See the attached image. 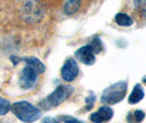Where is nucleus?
I'll use <instances>...</instances> for the list:
<instances>
[{
    "mask_svg": "<svg viewBox=\"0 0 146 123\" xmlns=\"http://www.w3.org/2000/svg\"><path fill=\"white\" fill-rule=\"evenodd\" d=\"M10 110L18 119L25 123L35 122L42 117V111L38 107L24 100L14 102L13 105H11Z\"/></svg>",
    "mask_w": 146,
    "mask_h": 123,
    "instance_id": "f257e3e1",
    "label": "nucleus"
},
{
    "mask_svg": "<svg viewBox=\"0 0 146 123\" xmlns=\"http://www.w3.org/2000/svg\"><path fill=\"white\" fill-rule=\"evenodd\" d=\"M73 93V87L68 85H59L52 93L39 102V107L44 110H50L66 101Z\"/></svg>",
    "mask_w": 146,
    "mask_h": 123,
    "instance_id": "f03ea898",
    "label": "nucleus"
},
{
    "mask_svg": "<svg viewBox=\"0 0 146 123\" xmlns=\"http://www.w3.org/2000/svg\"><path fill=\"white\" fill-rule=\"evenodd\" d=\"M128 91V83L125 81H121L108 86L102 94L100 101L104 105H116L120 102L125 97Z\"/></svg>",
    "mask_w": 146,
    "mask_h": 123,
    "instance_id": "7ed1b4c3",
    "label": "nucleus"
},
{
    "mask_svg": "<svg viewBox=\"0 0 146 123\" xmlns=\"http://www.w3.org/2000/svg\"><path fill=\"white\" fill-rule=\"evenodd\" d=\"M37 77H38V73L30 65H26L20 73L19 84L23 89H32L36 85L37 80H38Z\"/></svg>",
    "mask_w": 146,
    "mask_h": 123,
    "instance_id": "20e7f679",
    "label": "nucleus"
},
{
    "mask_svg": "<svg viewBox=\"0 0 146 123\" xmlns=\"http://www.w3.org/2000/svg\"><path fill=\"white\" fill-rule=\"evenodd\" d=\"M80 69L74 59H68L61 68V77L66 82H72L79 75Z\"/></svg>",
    "mask_w": 146,
    "mask_h": 123,
    "instance_id": "39448f33",
    "label": "nucleus"
},
{
    "mask_svg": "<svg viewBox=\"0 0 146 123\" xmlns=\"http://www.w3.org/2000/svg\"><path fill=\"white\" fill-rule=\"evenodd\" d=\"M75 58L82 62L83 64L86 65H92L96 61V57H95V52L90 45L83 46L75 51Z\"/></svg>",
    "mask_w": 146,
    "mask_h": 123,
    "instance_id": "423d86ee",
    "label": "nucleus"
},
{
    "mask_svg": "<svg viewBox=\"0 0 146 123\" xmlns=\"http://www.w3.org/2000/svg\"><path fill=\"white\" fill-rule=\"evenodd\" d=\"M112 116H113V110L109 106H103L96 112L92 113L90 116V119L94 123H105L109 121Z\"/></svg>",
    "mask_w": 146,
    "mask_h": 123,
    "instance_id": "0eeeda50",
    "label": "nucleus"
},
{
    "mask_svg": "<svg viewBox=\"0 0 146 123\" xmlns=\"http://www.w3.org/2000/svg\"><path fill=\"white\" fill-rule=\"evenodd\" d=\"M144 91H143V88L141 86L140 84H136L135 86H134L133 91L131 93V95L129 96V104H131V105H135V104H137V102H140L142 99L144 98Z\"/></svg>",
    "mask_w": 146,
    "mask_h": 123,
    "instance_id": "6e6552de",
    "label": "nucleus"
},
{
    "mask_svg": "<svg viewBox=\"0 0 146 123\" xmlns=\"http://www.w3.org/2000/svg\"><path fill=\"white\" fill-rule=\"evenodd\" d=\"M23 60H24V62L27 64V65L32 67V68L34 69V70H35L38 74L44 73V72H45V70H46L45 64H44L43 62L40 61L39 59L35 58V57H29V58H24Z\"/></svg>",
    "mask_w": 146,
    "mask_h": 123,
    "instance_id": "1a4fd4ad",
    "label": "nucleus"
},
{
    "mask_svg": "<svg viewBox=\"0 0 146 123\" xmlns=\"http://www.w3.org/2000/svg\"><path fill=\"white\" fill-rule=\"evenodd\" d=\"M80 6H81V0H67L63 7V11L68 15H72L79 10Z\"/></svg>",
    "mask_w": 146,
    "mask_h": 123,
    "instance_id": "9d476101",
    "label": "nucleus"
},
{
    "mask_svg": "<svg viewBox=\"0 0 146 123\" xmlns=\"http://www.w3.org/2000/svg\"><path fill=\"white\" fill-rule=\"evenodd\" d=\"M115 22L120 26H131L133 24V20L125 13H118L115 17Z\"/></svg>",
    "mask_w": 146,
    "mask_h": 123,
    "instance_id": "9b49d317",
    "label": "nucleus"
},
{
    "mask_svg": "<svg viewBox=\"0 0 146 123\" xmlns=\"http://www.w3.org/2000/svg\"><path fill=\"white\" fill-rule=\"evenodd\" d=\"M145 118V112L142 110H135L133 112H130L127 117L128 122L130 123H141L143 119Z\"/></svg>",
    "mask_w": 146,
    "mask_h": 123,
    "instance_id": "f8f14e48",
    "label": "nucleus"
},
{
    "mask_svg": "<svg viewBox=\"0 0 146 123\" xmlns=\"http://www.w3.org/2000/svg\"><path fill=\"white\" fill-rule=\"evenodd\" d=\"M11 108V104L8 99L0 97V116H6Z\"/></svg>",
    "mask_w": 146,
    "mask_h": 123,
    "instance_id": "ddd939ff",
    "label": "nucleus"
},
{
    "mask_svg": "<svg viewBox=\"0 0 146 123\" xmlns=\"http://www.w3.org/2000/svg\"><path fill=\"white\" fill-rule=\"evenodd\" d=\"M90 46L93 48L94 52H95V55H96V54H98L99 51H102V49H103L102 42H100V39H99L98 37H95V38L92 40L91 43H90Z\"/></svg>",
    "mask_w": 146,
    "mask_h": 123,
    "instance_id": "4468645a",
    "label": "nucleus"
},
{
    "mask_svg": "<svg viewBox=\"0 0 146 123\" xmlns=\"http://www.w3.org/2000/svg\"><path fill=\"white\" fill-rule=\"evenodd\" d=\"M60 119L62 120V122L63 123H83L82 121H80L79 119L70 117V116H62Z\"/></svg>",
    "mask_w": 146,
    "mask_h": 123,
    "instance_id": "2eb2a0df",
    "label": "nucleus"
},
{
    "mask_svg": "<svg viewBox=\"0 0 146 123\" xmlns=\"http://www.w3.org/2000/svg\"><path fill=\"white\" fill-rule=\"evenodd\" d=\"M95 99H96V97L94 96V95H90L87 98H86V105H87V109H91V108H93V105H94V102H95Z\"/></svg>",
    "mask_w": 146,
    "mask_h": 123,
    "instance_id": "dca6fc26",
    "label": "nucleus"
},
{
    "mask_svg": "<svg viewBox=\"0 0 146 123\" xmlns=\"http://www.w3.org/2000/svg\"><path fill=\"white\" fill-rule=\"evenodd\" d=\"M43 123H59L56 119H52V118H50V117H47V118H45L43 120Z\"/></svg>",
    "mask_w": 146,
    "mask_h": 123,
    "instance_id": "f3484780",
    "label": "nucleus"
},
{
    "mask_svg": "<svg viewBox=\"0 0 146 123\" xmlns=\"http://www.w3.org/2000/svg\"><path fill=\"white\" fill-rule=\"evenodd\" d=\"M142 81H143V83H145V84H146V75L143 77V79H142Z\"/></svg>",
    "mask_w": 146,
    "mask_h": 123,
    "instance_id": "a211bd4d",
    "label": "nucleus"
}]
</instances>
